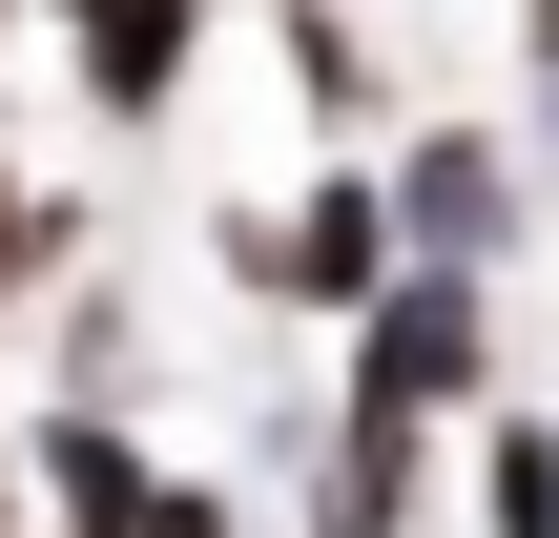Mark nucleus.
<instances>
[{
    "instance_id": "nucleus-11",
    "label": "nucleus",
    "mask_w": 559,
    "mask_h": 538,
    "mask_svg": "<svg viewBox=\"0 0 559 538\" xmlns=\"http://www.w3.org/2000/svg\"><path fill=\"white\" fill-rule=\"evenodd\" d=\"M145 538H249V498H228V477H166V518Z\"/></svg>"
},
{
    "instance_id": "nucleus-9",
    "label": "nucleus",
    "mask_w": 559,
    "mask_h": 538,
    "mask_svg": "<svg viewBox=\"0 0 559 538\" xmlns=\"http://www.w3.org/2000/svg\"><path fill=\"white\" fill-rule=\"evenodd\" d=\"M62 270H104V207H83V187H41V166L0 145V311H21V290H62Z\"/></svg>"
},
{
    "instance_id": "nucleus-13",
    "label": "nucleus",
    "mask_w": 559,
    "mask_h": 538,
    "mask_svg": "<svg viewBox=\"0 0 559 538\" xmlns=\"http://www.w3.org/2000/svg\"><path fill=\"white\" fill-rule=\"evenodd\" d=\"M41 21H104V0H41Z\"/></svg>"
},
{
    "instance_id": "nucleus-4",
    "label": "nucleus",
    "mask_w": 559,
    "mask_h": 538,
    "mask_svg": "<svg viewBox=\"0 0 559 538\" xmlns=\"http://www.w3.org/2000/svg\"><path fill=\"white\" fill-rule=\"evenodd\" d=\"M249 435L290 477V538H436V456L456 435H394V415H332V394H270Z\"/></svg>"
},
{
    "instance_id": "nucleus-14",
    "label": "nucleus",
    "mask_w": 559,
    "mask_h": 538,
    "mask_svg": "<svg viewBox=\"0 0 559 538\" xmlns=\"http://www.w3.org/2000/svg\"><path fill=\"white\" fill-rule=\"evenodd\" d=\"M228 21H270V0H228Z\"/></svg>"
},
{
    "instance_id": "nucleus-2",
    "label": "nucleus",
    "mask_w": 559,
    "mask_h": 538,
    "mask_svg": "<svg viewBox=\"0 0 559 538\" xmlns=\"http://www.w3.org/2000/svg\"><path fill=\"white\" fill-rule=\"evenodd\" d=\"M332 415L477 435V415H498V270H394V290L332 332Z\"/></svg>"
},
{
    "instance_id": "nucleus-12",
    "label": "nucleus",
    "mask_w": 559,
    "mask_h": 538,
    "mask_svg": "<svg viewBox=\"0 0 559 538\" xmlns=\"http://www.w3.org/2000/svg\"><path fill=\"white\" fill-rule=\"evenodd\" d=\"M0 538H41V498H21V435H0Z\"/></svg>"
},
{
    "instance_id": "nucleus-5",
    "label": "nucleus",
    "mask_w": 559,
    "mask_h": 538,
    "mask_svg": "<svg viewBox=\"0 0 559 538\" xmlns=\"http://www.w3.org/2000/svg\"><path fill=\"white\" fill-rule=\"evenodd\" d=\"M207 41H228V0H104V21H62V83H83L104 145H166L187 83H207Z\"/></svg>"
},
{
    "instance_id": "nucleus-7",
    "label": "nucleus",
    "mask_w": 559,
    "mask_h": 538,
    "mask_svg": "<svg viewBox=\"0 0 559 538\" xmlns=\"http://www.w3.org/2000/svg\"><path fill=\"white\" fill-rule=\"evenodd\" d=\"M249 41H270V83H290L332 145H394V124H415V104H394V41H373V0H270Z\"/></svg>"
},
{
    "instance_id": "nucleus-3",
    "label": "nucleus",
    "mask_w": 559,
    "mask_h": 538,
    "mask_svg": "<svg viewBox=\"0 0 559 538\" xmlns=\"http://www.w3.org/2000/svg\"><path fill=\"white\" fill-rule=\"evenodd\" d=\"M373 187H394V249H415V270H519L559 228V166L519 124H477V104H415V124L373 145Z\"/></svg>"
},
{
    "instance_id": "nucleus-10",
    "label": "nucleus",
    "mask_w": 559,
    "mask_h": 538,
    "mask_svg": "<svg viewBox=\"0 0 559 538\" xmlns=\"http://www.w3.org/2000/svg\"><path fill=\"white\" fill-rule=\"evenodd\" d=\"M41 394H104V415L145 394V311H124L104 270H62V373H41Z\"/></svg>"
},
{
    "instance_id": "nucleus-8",
    "label": "nucleus",
    "mask_w": 559,
    "mask_h": 538,
    "mask_svg": "<svg viewBox=\"0 0 559 538\" xmlns=\"http://www.w3.org/2000/svg\"><path fill=\"white\" fill-rule=\"evenodd\" d=\"M456 498H477V538H559V415L498 394V415L456 435Z\"/></svg>"
},
{
    "instance_id": "nucleus-6",
    "label": "nucleus",
    "mask_w": 559,
    "mask_h": 538,
    "mask_svg": "<svg viewBox=\"0 0 559 538\" xmlns=\"http://www.w3.org/2000/svg\"><path fill=\"white\" fill-rule=\"evenodd\" d=\"M21 498H41V538H145L166 518V456H145L104 394H41V415H21Z\"/></svg>"
},
{
    "instance_id": "nucleus-1",
    "label": "nucleus",
    "mask_w": 559,
    "mask_h": 538,
    "mask_svg": "<svg viewBox=\"0 0 559 538\" xmlns=\"http://www.w3.org/2000/svg\"><path fill=\"white\" fill-rule=\"evenodd\" d=\"M207 249H228V290H249V311H290V332H353V311L415 270V249H394V187H373V145H311V166H290V187H249Z\"/></svg>"
}]
</instances>
